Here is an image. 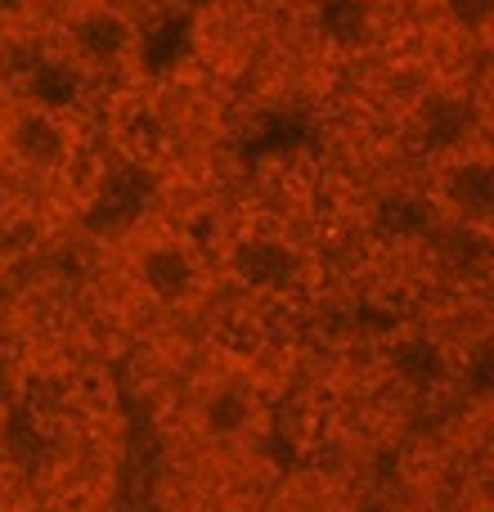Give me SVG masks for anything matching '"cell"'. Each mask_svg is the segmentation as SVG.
<instances>
[{"label":"cell","mask_w":494,"mask_h":512,"mask_svg":"<svg viewBox=\"0 0 494 512\" xmlns=\"http://www.w3.org/2000/svg\"><path fill=\"white\" fill-rule=\"evenodd\" d=\"M122 279L153 310H194L212 292V261L194 234L167 221H144L122 239Z\"/></svg>","instance_id":"cell-1"},{"label":"cell","mask_w":494,"mask_h":512,"mask_svg":"<svg viewBox=\"0 0 494 512\" xmlns=\"http://www.w3.org/2000/svg\"><path fill=\"white\" fill-rule=\"evenodd\" d=\"M0 162L32 185H54L77 162V126L59 108L9 95L0 104Z\"/></svg>","instance_id":"cell-2"},{"label":"cell","mask_w":494,"mask_h":512,"mask_svg":"<svg viewBox=\"0 0 494 512\" xmlns=\"http://www.w3.org/2000/svg\"><path fill=\"white\" fill-rule=\"evenodd\" d=\"M185 427L212 450H243L265 427L261 387L243 369H207L185 396Z\"/></svg>","instance_id":"cell-3"},{"label":"cell","mask_w":494,"mask_h":512,"mask_svg":"<svg viewBox=\"0 0 494 512\" xmlns=\"http://www.w3.org/2000/svg\"><path fill=\"white\" fill-rule=\"evenodd\" d=\"M59 54L81 77H113L140 54V23L122 0H72L59 23Z\"/></svg>","instance_id":"cell-4"},{"label":"cell","mask_w":494,"mask_h":512,"mask_svg":"<svg viewBox=\"0 0 494 512\" xmlns=\"http://www.w3.org/2000/svg\"><path fill=\"white\" fill-rule=\"evenodd\" d=\"M432 203L472 230H494V144H459L441 153L432 176Z\"/></svg>","instance_id":"cell-5"},{"label":"cell","mask_w":494,"mask_h":512,"mask_svg":"<svg viewBox=\"0 0 494 512\" xmlns=\"http://www.w3.org/2000/svg\"><path fill=\"white\" fill-rule=\"evenodd\" d=\"M234 274L247 283V288H279V283L292 279L297 270V256L283 239H270V234H247L239 239V248L230 256Z\"/></svg>","instance_id":"cell-6"},{"label":"cell","mask_w":494,"mask_h":512,"mask_svg":"<svg viewBox=\"0 0 494 512\" xmlns=\"http://www.w3.org/2000/svg\"><path fill=\"white\" fill-rule=\"evenodd\" d=\"M265 512H355V499L324 472H297L274 490Z\"/></svg>","instance_id":"cell-7"},{"label":"cell","mask_w":494,"mask_h":512,"mask_svg":"<svg viewBox=\"0 0 494 512\" xmlns=\"http://www.w3.org/2000/svg\"><path fill=\"white\" fill-rule=\"evenodd\" d=\"M472 117H477V113H472V108L463 104L459 95H436V99H427V108H423L427 135L441 144V153H450V149H459V144H468Z\"/></svg>","instance_id":"cell-8"},{"label":"cell","mask_w":494,"mask_h":512,"mask_svg":"<svg viewBox=\"0 0 494 512\" xmlns=\"http://www.w3.org/2000/svg\"><path fill=\"white\" fill-rule=\"evenodd\" d=\"M36 239H41V230L27 212H0V265L23 261L36 248Z\"/></svg>","instance_id":"cell-9"},{"label":"cell","mask_w":494,"mask_h":512,"mask_svg":"<svg viewBox=\"0 0 494 512\" xmlns=\"http://www.w3.org/2000/svg\"><path fill=\"white\" fill-rule=\"evenodd\" d=\"M23 9H27V0H0V18H14Z\"/></svg>","instance_id":"cell-10"},{"label":"cell","mask_w":494,"mask_h":512,"mask_svg":"<svg viewBox=\"0 0 494 512\" xmlns=\"http://www.w3.org/2000/svg\"><path fill=\"white\" fill-rule=\"evenodd\" d=\"M486 454H490V463H494V405L486 409Z\"/></svg>","instance_id":"cell-11"}]
</instances>
